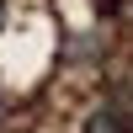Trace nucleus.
<instances>
[{"mask_svg": "<svg viewBox=\"0 0 133 133\" xmlns=\"http://www.w3.org/2000/svg\"><path fill=\"white\" fill-rule=\"evenodd\" d=\"M85 133H128V112L123 107H101V112H91Z\"/></svg>", "mask_w": 133, "mask_h": 133, "instance_id": "f257e3e1", "label": "nucleus"}]
</instances>
